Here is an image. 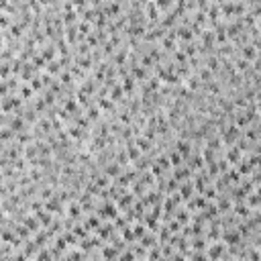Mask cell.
Here are the masks:
<instances>
[{
	"mask_svg": "<svg viewBox=\"0 0 261 261\" xmlns=\"http://www.w3.org/2000/svg\"><path fill=\"white\" fill-rule=\"evenodd\" d=\"M133 74H135V78H141V80L147 76V74H145V67H141V65H135V67H133Z\"/></svg>",
	"mask_w": 261,
	"mask_h": 261,
	"instance_id": "13",
	"label": "cell"
},
{
	"mask_svg": "<svg viewBox=\"0 0 261 261\" xmlns=\"http://www.w3.org/2000/svg\"><path fill=\"white\" fill-rule=\"evenodd\" d=\"M237 216H249V206H247V204H245V206H237Z\"/></svg>",
	"mask_w": 261,
	"mask_h": 261,
	"instance_id": "15",
	"label": "cell"
},
{
	"mask_svg": "<svg viewBox=\"0 0 261 261\" xmlns=\"http://www.w3.org/2000/svg\"><path fill=\"white\" fill-rule=\"evenodd\" d=\"M176 151L180 153V155H190V143H188V141H177L176 143Z\"/></svg>",
	"mask_w": 261,
	"mask_h": 261,
	"instance_id": "5",
	"label": "cell"
},
{
	"mask_svg": "<svg viewBox=\"0 0 261 261\" xmlns=\"http://www.w3.org/2000/svg\"><path fill=\"white\" fill-rule=\"evenodd\" d=\"M12 137V133H10V128H4L2 133H0V139H10Z\"/></svg>",
	"mask_w": 261,
	"mask_h": 261,
	"instance_id": "22",
	"label": "cell"
},
{
	"mask_svg": "<svg viewBox=\"0 0 261 261\" xmlns=\"http://www.w3.org/2000/svg\"><path fill=\"white\" fill-rule=\"evenodd\" d=\"M176 59H177V61H182V63H184V61H186V55H184V53H176Z\"/></svg>",
	"mask_w": 261,
	"mask_h": 261,
	"instance_id": "27",
	"label": "cell"
},
{
	"mask_svg": "<svg viewBox=\"0 0 261 261\" xmlns=\"http://www.w3.org/2000/svg\"><path fill=\"white\" fill-rule=\"evenodd\" d=\"M182 155H180V153L177 151H173L172 153V157H169V165H173V167H182Z\"/></svg>",
	"mask_w": 261,
	"mask_h": 261,
	"instance_id": "6",
	"label": "cell"
},
{
	"mask_svg": "<svg viewBox=\"0 0 261 261\" xmlns=\"http://www.w3.org/2000/svg\"><path fill=\"white\" fill-rule=\"evenodd\" d=\"M247 196H249V198H245V200L249 202V206H253L257 210V206H259V194H257V190L253 194H247Z\"/></svg>",
	"mask_w": 261,
	"mask_h": 261,
	"instance_id": "7",
	"label": "cell"
},
{
	"mask_svg": "<svg viewBox=\"0 0 261 261\" xmlns=\"http://www.w3.org/2000/svg\"><path fill=\"white\" fill-rule=\"evenodd\" d=\"M102 212H104V216H110V218H112V216H116V208H114L112 204H106Z\"/></svg>",
	"mask_w": 261,
	"mask_h": 261,
	"instance_id": "11",
	"label": "cell"
},
{
	"mask_svg": "<svg viewBox=\"0 0 261 261\" xmlns=\"http://www.w3.org/2000/svg\"><path fill=\"white\" fill-rule=\"evenodd\" d=\"M200 78H202V80H210V69H202V72H200Z\"/></svg>",
	"mask_w": 261,
	"mask_h": 261,
	"instance_id": "23",
	"label": "cell"
},
{
	"mask_svg": "<svg viewBox=\"0 0 261 261\" xmlns=\"http://www.w3.org/2000/svg\"><path fill=\"white\" fill-rule=\"evenodd\" d=\"M23 96H31V90L29 88H23Z\"/></svg>",
	"mask_w": 261,
	"mask_h": 261,
	"instance_id": "29",
	"label": "cell"
},
{
	"mask_svg": "<svg viewBox=\"0 0 261 261\" xmlns=\"http://www.w3.org/2000/svg\"><path fill=\"white\" fill-rule=\"evenodd\" d=\"M133 202V196H131V194H124V198H120V206H128V204Z\"/></svg>",
	"mask_w": 261,
	"mask_h": 261,
	"instance_id": "16",
	"label": "cell"
},
{
	"mask_svg": "<svg viewBox=\"0 0 261 261\" xmlns=\"http://www.w3.org/2000/svg\"><path fill=\"white\" fill-rule=\"evenodd\" d=\"M241 137V133H239V128L235 127V124H231V127H227L224 128V131H222V141H224V143H235L237 139Z\"/></svg>",
	"mask_w": 261,
	"mask_h": 261,
	"instance_id": "1",
	"label": "cell"
},
{
	"mask_svg": "<svg viewBox=\"0 0 261 261\" xmlns=\"http://www.w3.org/2000/svg\"><path fill=\"white\" fill-rule=\"evenodd\" d=\"M143 233H145V227H143V224H137V227H135V231H133V235L143 237Z\"/></svg>",
	"mask_w": 261,
	"mask_h": 261,
	"instance_id": "19",
	"label": "cell"
},
{
	"mask_svg": "<svg viewBox=\"0 0 261 261\" xmlns=\"http://www.w3.org/2000/svg\"><path fill=\"white\" fill-rule=\"evenodd\" d=\"M247 65H249V61H245V59H239V61H237V69H239V72L247 69Z\"/></svg>",
	"mask_w": 261,
	"mask_h": 261,
	"instance_id": "18",
	"label": "cell"
},
{
	"mask_svg": "<svg viewBox=\"0 0 261 261\" xmlns=\"http://www.w3.org/2000/svg\"><path fill=\"white\" fill-rule=\"evenodd\" d=\"M222 253H224V247H222L220 243H216V245H212V247H210V251H208V255H210L212 259H218V257H220Z\"/></svg>",
	"mask_w": 261,
	"mask_h": 261,
	"instance_id": "4",
	"label": "cell"
},
{
	"mask_svg": "<svg viewBox=\"0 0 261 261\" xmlns=\"http://www.w3.org/2000/svg\"><path fill=\"white\" fill-rule=\"evenodd\" d=\"M177 33H180V37H182L184 41H192V31H190V29H186V27H182V29L177 31Z\"/></svg>",
	"mask_w": 261,
	"mask_h": 261,
	"instance_id": "10",
	"label": "cell"
},
{
	"mask_svg": "<svg viewBox=\"0 0 261 261\" xmlns=\"http://www.w3.org/2000/svg\"><path fill=\"white\" fill-rule=\"evenodd\" d=\"M139 153H141V151H139V149L135 147V145H128V149H127V155H128V159H133V161H137V159H139Z\"/></svg>",
	"mask_w": 261,
	"mask_h": 261,
	"instance_id": "9",
	"label": "cell"
},
{
	"mask_svg": "<svg viewBox=\"0 0 261 261\" xmlns=\"http://www.w3.org/2000/svg\"><path fill=\"white\" fill-rule=\"evenodd\" d=\"M102 255H104V259H114V257H116V251H114L112 247H106L102 251Z\"/></svg>",
	"mask_w": 261,
	"mask_h": 261,
	"instance_id": "12",
	"label": "cell"
},
{
	"mask_svg": "<svg viewBox=\"0 0 261 261\" xmlns=\"http://www.w3.org/2000/svg\"><path fill=\"white\" fill-rule=\"evenodd\" d=\"M49 69H51V72H57V69H59L57 61H51V63H49Z\"/></svg>",
	"mask_w": 261,
	"mask_h": 261,
	"instance_id": "26",
	"label": "cell"
},
{
	"mask_svg": "<svg viewBox=\"0 0 261 261\" xmlns=\"http://www.w3.org/2000/svg\"><path fill=\"white\" fill-rule=\"evenodd\" d=\"M31 86H33L35 90H39V88H41V82H39V80H37V78H35L33 82H31Z\"/></svg>",
	"mask_w": 261,
	"mask_h": 261,
	"instance_id": "25",
	"label": "cell"
},
{
	"mask_svg": "<svg viewBox=\"0 0 261 261\" xmlns=\"http://www.w3.org/2000/svg\"><path fill=\"white\" fill-rule=\"evenodd\" d=\"M20 127H23V120H20V118L19 120H12V128H15V131H19Z\"/></svg>",
	"mask_w": 261,
	"mask_h": 261,
	"instance_id": "24",
	"label": "cell"
},
{
	"mask_svg": "<svg viewBox=\"0 0 261 261\" xmlns=\"http://www.w3.org/2000/svg\"><path fill=\"white\" fill-rule=\"evenodd\" d=\"M135 147H139V151H147L149 147H151V141H147L145 137H139L137 139V145Z\"/></svg>",
	"mask_w": 261,
	"mask_h": 261,
	"instance_id": "8",
	"label": "cell"
},
{
	"mask_svg": "<svg viewBox=\"0 0 261 261\" xmlns=\"http://www.w3.org/2000/svg\"><path fill=\"white\" fill-rule=\"evenodd\" d=\"M123 261H133V253H124V255H123Z\"/></svg>",
	"mask_w": 261,
	"mask_h": 261,
	"instance_id": "28",
	"label": "cell"
},
{
	"mask_svg": "<svg viewBox=\"0 0 261 261\" xmlns=\"http://www.w3.org/2000/svg\"><path fill=\"white\" fill-rule=\"evenodd\" d=\"M123 94V86H116V88H112V92H110V100H118V96Z\"/></svg>",
	"mask_w": 261,
	"mask_h": 261,
	"instance_id": "14",
	"label": "cell"
},
{
	"mask_svg": "<svg viewBox=\"0 0 261 261\" xmlns=\"http://www.w3.org/2000/svg\"><path fill=\"white\" fill-rule=\"evenodd\" d=\"M224 241H227L228 245H237V243L241 241V233H239V231H228V233H224Z\"/></svg>",
	"mask_w": 261,
	"mask_h": 261,
	"instance_id": "2",
	"label": "cell"
},
{
	"mask_svg": "<svg viewBox=\"0 0 261 261\" xmlns=\"http://www.w3.org/2000/svg\"><path fill=\"white\" fill-rule=\"evenodd\" d=\"M192 192H194V184H184V186L180 188V196H182L184 200H190Z\"/></svg>",
	"mask_w": 261,
	"mask_h": 261,
	"instance_id": "3",
	"label": "cell"
},
{
	"mask_svg": "<svg viewBox=\"0 0 261 261\" xmlns=\"http://www.w3.org/2000/svg\"><path fill=\"white\" fill-rule=\"evenodd\" d=\"M27 227H31V228H33V231H37V227H39V224H37V220H33V218H27Z\"/></svg>",
	"mask_w": 261,
	"mask_h": 261,
	"instance_id": "20",
	"label": "cell"
},
{
	"mask_svg": "<svg viewBox=\"0 0 261 261\" xmlns=\"http://www.w3.org/2000/svg\"><path fill=\"white\" fill-rule=\"evenodd\" d=\"M106 172H108V176H118V173H120V167H118V165H108Z\"/></svg>",
	"mask_w": 261,
	"mask_h": 261,
	"instance_id": "17",
	"label": "cell"
},
{
	"mask_svg": "<svg viewBox=\"0 0 261 261\" xmlns=\"http://www.w3.org/2000/svg\"><path fill=\"white\" fill-rule=\"evenodd\" d=\"M69 214H72V216H78V214H80V206H78V204H74V206L69 208Z\"/></svg>",
	"mask_w": 261,
	"mask_h": 261,
	"instance_id": "21",
	"label": "cell"
}]
</instances>
